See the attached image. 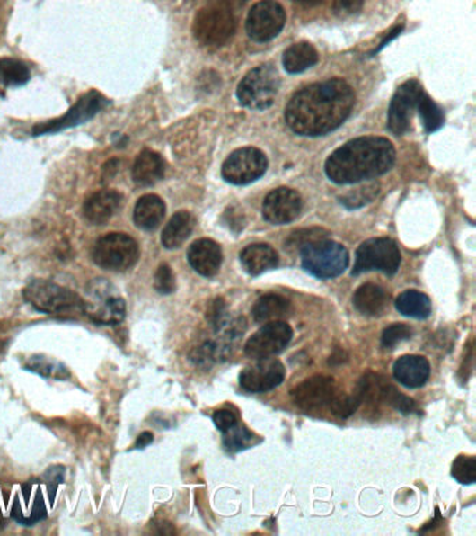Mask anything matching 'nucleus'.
<instances>
[{
	"mask_svg": "<svg viewBox=\"0 0 476 536\" xmlns=\"http://www.w3.org/2000/svg\"><path fill=\"white\" fill-rule=\"evenodd\" d=\"M354 105V90L341 78L314 83L289 101L286 125L299 136L319 138L339 129L351 115Z\"/></svg>",
	"mask_w": 476,
	"mask_h": 536,
	"instance_id": "f257e3e1",
	"label": "nucleus"
},
{
	"mask_svg": "<svg viewBox=\"0 0 476 536\" xmlns=\"http://www.w3.org/2000/svg\"><path fill=\"white\" fill-rule=\"evenodd\" d=\"M394 163L395 150L392 141L367 136L337 148L327 158L326 174L334 183H357L384 175Z\"/></svg>",
	"mask_w": 476,
	"mask_h": 536,
	"instance_id": "f03ea898",
	"label": "nucleus"
},
{
	"mask_svg": "<svg viewBox=\"0 0 476 536\" xmlns=\"http://www.w3.org/2000/svg\"><path fill=\"white\" fill-rule=\"evenodd\" d=\"M22 298L38 312L60 317L84 316V299L62 285L34 280L22 290Z\"/></svg>",
	"mask_w": 476,
	"mask_h": 536,
	"instance_id": "7ed1b4c3",
	"label": "nucleus"
},
{
	"mask_svg": "<svg viewBox=\"0 0 476 536\" xmlns=\"http://www.w3.org/2000/svg\"><path fill=\"white\" fill-rule=\"evenodd\" d=\"M193 35L203 47L220 48L234 37L236 16L226 0H214L198 10L193 22Z\"/></svg>",
	"mask_w": 476,
	"mask_h": 536,
	"instance_id": "20e7f679",
	"label": "nucleus"
},
{
	"mask_svg": "<svg viewBox=\"0 0 476 536\" xmlns=\"http://www.w3.org/2000/svg\"><path fill=\"white\" fill-rule=\"evenodd\" d=\"M302 267L320 280L339 277L348 268L349 253L332 240L319 239L301 247Z\"/></svg>",
	"mask_w": 476,
	"mask_h": 536,
	"instance_id": "39448f33",
	"label": "nucleus"
},
{
	"mask_svg": "<svg viewBox=\"0 0 476 536\" xmlns=\"http://www.w3.org/2000/svg\"><path fill=\"white\" fill-rule=\"evenodd\" d=\"M279 85L281 80L276 67L261 65L242 78L236 95L239 103L249 110L264 111L276 101Z\"/></svg>",
	"mask_w": 476,
	"mask_h": 536,
	"instance_id": "423d86ee",
	"label": "nucleus"
},
{
	"mask_svg": "<svg viewBox=\"0 0 476 536\" xmlns=\"http://www.w3.org/2000/svg\"><path fill=\"white\" fill-rule=\"evenodd\" d=\"M140 256L137 242L128 234L112 232L100 237L93 249L95 264L108 272H126L137 263Z\"/></svg>",
	"mask_w": 476,
	"mask_h": 536,
	"instance_id": "0eeeda50",
	"label": "nucleus"
},
{
	"mask_svg": "<svg viewBox=\"0 0 476 536\" xmlns=\"http://www.w3.org/2000/svg\"><path fill=\"white\" fill-rule=\"evenodd\" d=\"M401 264V253L390 237L369 239L357 247L352 275L367 272H382L394 275Z\"/></svg>",
	"mask_w": 476,
	"mask_h": 536,
	"instance_id": "6e6552de",
	"label": "nucleus"
},
{
	"mask_svg": "<svg viewBox=\"0 0 476 536\" xmlns=\"http://www.w3.org/2000/svg\"><path fill=\"white\" fill-rule=\"evenodd\" d=\"M269 161L263 151L254 147H244L234 151L223 165V178L228 183L249 184L266 174Z\"/></svg>",
	"mask_w": 476,
	"mask_h": 536,
	"instance_id": "1a4fd4ad",
	"label": "nucleus"
},
{
	"mask_svg": "<svg viewBox=\"0 0 476 536\" xmlns=\"http://www.w3.org/2000/svg\"><path fill=\"white\" fill-rule=\"evenodd\" d=\"M286 10L276 0H261L254 4L246 19V31L256 42L271 41L284 29Z\"/></svg>",
	"mask_w": 476,
	"mask_h": 536,
	"instance_id": "9d476101",
	"label": "nucleus"
},
{
	"mask_svg": "<svg viewBox=\"0 0 476 536\" xmlns=\"http://www.w3.org/2000/svg\"><path fill=\"white\" fill-rule=\"evenodd\" d=\"M105 105H108V100L104 95H101L95 90L90 91V93L84 94L65 115L35 126L32 129V134L42 136V134L57 133V131L65 130V129L83 125L90 119L94 118L101 110H104Z\"/></svg>",
	"mask_w": 476,
	"mask_h": 536,
	"instance_id": "9b49d317",
	"label": "nucleus"
},
{
	"mask_svg": "<svg viewBox=\"0 0 476 536\" xmlns=\"http://www.w3.org/2000/svg\"><path fill=\"white\" fill-rule=\"evenodd\" d=\"M294 331L286 321H269L249 338L244 353L251 359L271 358L282 353L291 343Z\"/></svg>",
	"mask_w": 476,
	"mask_h": 536,
	"instance_id": "f8f14e48",
	"label": "nucleus"
},
{
	"mask_svg": "<svg viewBox=\"0 0 476 536\" xmlns=\"http://www.w3.org/2000/svg\"><path fill=\"white\" fill-rule=\"evenodd\" d=\"M84 316L98 326L120 325L126 317V302L113 295L112 290L101 282L92 288V298L84 299Z\"/></svg>",
	"mask_w": 476,
	"mask_h": 536,
	"instance_id": "ddd939ff",
	"label": "nucleus"
},
{
	"mask_svg": "<svg viewBox=\"0 0 476 536\" xmlns=\"http://www.w3.org/2000/svg\"><path fill=\"white\" fill-rule=\"evenodd\" d=\"M10 514L16 523L25 527H31L47 518V500L38 482L30 480L17 492L10 507Z\"/></svg>",
	"mask_w": 476,
	"mask_h": 536,
	"instance_id": "4468645a",
	"label": "nucleus"
},
{
	"mask_svg": "<svg viewBox=\"0 0 476 536\" xmlns=\"http://www.w3.org/2000/svg\"><path fill=\"white\" fill-rule=\"evenodd\" d=\"M286 379V368L278 359H259L256 365L242 371L239 383L249 393H267L278 387Z\"/></svg>",
	"mask_w": 476,
	"mask_h": 536,
	"instance_id": "2eb2a0df",
	"label": "nucleus"
},
{
	"mask_svg": "<svg viewBox=\"0 0 476 536\" xmlns=\"http://www.w3.org/2000/svg\"><path fill=\"white\" fill-rule=\"evenodd\" d=\"M422 87L417 80H410L395 91L389 110V129L397 136L410 130L412 112L418 105Z\"/></svg>",
	"mask_w": 476,
	"mask_h": 536,
	"instance_id": "dca6fc26",
	"label": "nucleus"
},
{
	"mask_svg": "<svg viewBox=\"0 0 476 536\" xmlns=\"http://www.w3.org/2000/svg\"><path fill=\"white\" fill-rule=\"evenodd\" d=\"M301 211V194L288 187H278L267 194L263 201V217L269 224H289L298 219Z\"/></svg>",
	"mask_w": 476,
	"mask_h": 536,
	"instance_id": "f3484780",
	"label": "nucleus"
},
{
	"mask_svg": "<svg viewBox=\"0 0 476 536\" xmlns=\"http://www.w3.org/2000/svg\"><path fill=\"white\" fill-rule=\"evenodd\" d=\"M336 381L329 376H313L292 389L291 397L299 408L319 409L336 397Z\"/></svg>",
	"mask_w": 476,
	"mask_h": 536,
	"instance_id": "a211bd4d",
	"label": "nucleus"
},
{
	"mask_svg": "<svg viewBox=\"0 0 476 536\" xmlns=\"http://www.w3.org/2000/svg\"><path fill=\"white\" fill-rule=\"evenodd\" d=\"M189 264L203 277H214L223 264V250L211 239H198L188 250Z\"/></svg>",
	"mask_w": 476,
	"mask_h": 536,
	"instance_id": "6ab92c4d",
	"label": "nucleus"
},
{
	"mask_svg": "<svg viewBox=\"0 0 476 536\" xmlns=\"http://www.w3.org/2000/svg\"><path fill=\"white\" fill-rule=\"evenodd\" d=\"M395 380L407 389H419L430 376V363L427 358L405 355L398 359L392 368Z\"/></svg>",
	"mask_w": 476,
	"mask_h": 536,
	"instance_id": "aec40b11",
	"label": "nucleus"
},
{
	"mask_svg": "<svg viewBox=\"0 0 476 536\" xmlns=\"http://www.w3.org/2000/svg\"><path fill=\"white\" fill-rule=\"evenodd\" d=\"M122 204V194L115 191H100L88 197L83 207V214L88 222L104 225L110 221Z\"/></svg>",
	"mask_w": 476,
	"mask_h": 536,
	"instance_id": "412c9836",
	"label": "nucleus"
},
{
	"mask_svg": "<svg viewBox=\"0 0 476 536\" xmlns=\"http://www.w3.org/2000/svg\"><path fill=\"white\" fill-rule=\"evenodd\" d=\"M241 263L244 272L257 277L278 265V255L269 245H249L241 252Z\"/></svg>",
	"mask_w": 476,
	"mask_h": 536,
	"instance_id": "4be33fe9",
	"label": "nucleus"
},
{
	"mask_svg": "<svg viewBox=\"0 0 476 536\" xmlns=\"http://www.w3.org/2000/svg\"><path fill=\"white\" fill-rule=\"evenodd\" d=\"M166 207L161 197L145 194L136 203L133 221L143 231H154L165 219Z\"/></svg>",
	"mask_w": 476,
	"mask_h": 536,
	"instance_id": "5701e85b",
	"label": "nucleus"
},
{
	"mask_svg": "<svg viewBox=\"0 0 476 536\" xmlns=\"http://www.w3.org/2000/svg\"><path fill=\"white\" fill-rule=\"evenodd\" d=\"M165 174V163L160 154L145 150L138 154L132 169V178L138 186H153L160 182Z\"/></svg>",
	"mask_w": 476,
	"mask_h": 536,
	"instance_id": "b1692460",
	"label": "nucleus"
},
{
	"mask_svg": "<svg viewBox=\"0 0 476 536\" xmlns=\"http://www.w3.org/2000/svg\"><path fill=\"white\" fill-rule=\"evenodd\" d=\"M193 228H195V219L191 217L190 212H176L175 216L163 228V237H161L163 246L166 249H178L182 246L185 240L190 237Z\"/></svg>",
	"mask_w": 476,
	"mask_h": 536,
	"instance_id": "393cba45",
	"label": "nucleus"
},
{
	"mask_svg": "<svg viewBox=\"0 0 476 536\" xmlns=\"http://www.w3.org/2000/svg\"><path fill=\"white\" fill-rule=\"evenodd\" d=\"M387 305V293L376 284H364L354 295V306L364 316H379Z\"/></svg>",
	"mask_w": 476,
	"mask_h": 536,
	"instance_id": "a878e982",
	"label": "nucleus"
},
{
	"mask_svg": "<svg viewBox=\"0 0 476 536\" xmlns=\"http://www.w3.org/2000/svg\"><path fill=\"white\" fill-rule=\"evenodd\" d=\"M292 310L291 302L279 295H264L260 299L257 300L256 305L251 309V316H253L256 323H269V321H276L278 318L286 317Z\"/></svg>",
	"mask_w": 476,
	"mask_h": 536,
	"instance_id": "bb28decb",
	"label": "nucleus"
},
{
	"mask_svg": "<svg viewBox=\"0 0 476 536\" xmlns=\"http://www.w3.org/2000/svg\"><path fill=\"white\" fill-rule=\"evenodd\" d=\"M319 62V53L314 49L313 45L307 42H299L292 45L284 53V67L291 75H298L304 70L311 69Z\"/></svg>",
	"mask_w": 476,
	"mask_h": 536,
	"instance_id": "cd10ccee",
	"label": "nucleus"
},
{
	"mask_svg": "<svg viewBox=\"0 0 476 536\" xmlns=\"http://www.w3.org/2000/svg\"><path fill=\"white\" fill-rule=\"evenodd\" d=\"M395 309L407 317L425 320L432 315L430 298L419 290H410L402 292L395 300Z\"/></svg>",
	"mask_w": 476,
	"mask_h": 536,
	"instance_id": "c85d7f7f",
	"label": "nucleus"
},
{
	"mask_svg": "<svg viewBox=\"0 0 476 536\" xmlns=\"http://www.w3.org/2000/svg\"><path fill=\"white\" fill-rule=\"evenodd\" d=\"M31 77L29 67L24 63L12 58L0 59V85L7 87H19Z\"/></svg>",
	"mask_w": 476,
	"mask_h": 536,
	"instance_id": "c756f323",
	"label": "nucleus"
},
{
	"mask_svg": "<svg viewBox=\"0 0 476 536\" xmlns=\"http://www.w3.org/2000/svg\"><path fill=\"white\" fill-rule=\"evenodd\" d=\"M25 368H27V371H35V373L41 374V376L48 379L66 380L70 378V371H67L66 366L60 363V362L54 361V359L48 358V356H31L25 363Z\"/></svg>",
	"mask_w": 476,
	"mask_h": 536,
	"instance_id": "7c9ffc66",
	"label": "nucleus"
},
{
	"mask_svg": "<svg viewBox=\"0 0 476 536\" xmlns=\"http://www.w3.org/2000/svg\"><path fill=\"white\" fill-rule=\"evenodd\" d=\"M417 108L418 111H419L423 126H425V130H427L428 133L437 131L443 125H445V115H443V111L440 110L439 106L433 103V100H430L429 95L423 90L422 93L419 94V98H418Z\"/></svg>",
	"mask_w": 476,
	"mask_h": 536,
	"instance_id": "2f4dec72",
	"label": "nucleus"
},
{
	"mask_svg": "<svg viewBox=\"0 0 476 536\" xmlns=\"http://www.w3.org/2000/svg\"><path fill=\"white\" fill-rule=\"evenodd\" d=\"M226 346L223 344L204 343L203 345L196 346L195 350L190 353V361L198 368L208 369L213 366L214 362L224 358L226 355Z\"/></svg>",
	"mask_w": 476,
	"mask_h": 536,
	"instance_id": "473e14b6",
	"label": "nucleus"
},
{
	"mask_svg": "<svg viewBox=\"0 0 476 536\" xmlns=\"http://www.w3.org/2000/svg\"><path fill=\"white\" fill-rule=\"evenodd\" d=\"M380 192V184L377 182L366 184V186L357 187L355 191L349 192L341 197V203L347 209L354 210L364 207L365 204L372 203L376 199Z\"/></svg>",
	"mask_w": 476,
	"mask_h": 536,
	"instance_id": "72a5a7b5",
	"label": "nucleus"
},
{
	"mask_svg": "<svg viewBox=\"0 0 476 536\" xmlns=\"http://www.w3.org/2000/svg\"><path fill=\"white\" fill-rule=\"evenodd\" d=\"M254 434L243 424H234L231 429L224 432V446L228 451L236 452L248 449L253 443Z\"/></svg>",
	"mask_w": 476,
	"mask_h": 536,
	"instance_id": "f704fd0d",
	"label": "nucleus"
},
{
	"mask_svg": "<svg viewBox=\"0 0 476 536\" xmlns=\"http://www.w3.org/2000/svg\"><path fill=\"white\" fill-rule=\"evenodd\" d=\"M382 401L389 404L390 406L397 409V411L402 412V414H410V412H414L415 408H417L414 399L400 393L394 386H392V384L387 383L385 380L383 381L382 386Z\"/></svg>",
	"mask_w": 476,
	"mask_h": 536,
	"instance_id": "c9c22d12",
	"label": "nucleus"
},
{
	"mask_svg": "<svg viewBox=\"0 0 476 536\" xmlns=\"http://www.w3.org/2000/svg\"><path fill=\"white\" fill-rule=\"evenodd\" d=\"M452 475L463 485H472L476 482V459L472 455H458L453 462Z\"/></svg>",
	"mask_w": 476,
	"mask_h": 536,
	"instance_id": "e433bc0d",
	"label": "nucleus"
},
{
	"mask_svg": "<svg viewBox=\"0 0 476 536\" xmlns=\"http://www.w3.org/2000/svg\"><path fill=\"white\" fill-rule=\"evenodd\" d=\"M360 404H362V398H360L359 393L352 394V396H336L330 401V409L332 414L339 418H349L352 414L357 411Z\"/></svg>",
	"mask_w": 476,
	"mask_h": 536,
	"instance_id": "4c0bfd02",
	"label": "nucleus"
},
{
	"mask_svg": "<svg viewBox=\"0 0 476 536\" xmlns=\"http://www.w3.org/2000/svg\"><path fill=\"white\" fill-rule=\"evenodd\" d=\"M410 337H412V328L410 326L397 323L383 331L382 345L384 348H394L397 344L410 340Z\"/></svg>",
	"mask_w": 476,
	"mask_h": 536,
	"instance_id": "58836bf2",
	"label": "nucleus"
},
{
	"mask_svg": "<svg viewBox=\"0 0 476 536\" xmlns=\"http://www.w3.org/2000/svg\"><path fill=\"white\" fill-rule=\"evenodd\" d=\"M154 288L160 292L161 295H170L175 290L176 281L173 275L172 268L168 264H161L155 272L154 278Z\"/></svg>",
	"mask_w": 476,
	"mask_h": 536,
	"instance_id": "ea45409f",
	"label": "nucleus"
},
{
	"mask_svg": "<svg viewBox=\"0 0 476 536\" xmlns=\"http://www.w3.org/2000/svg\"><path fill=\"white\" fill-rule=\"evenodd\" d=\"M326 237L327 232L323 231V229L312 228V229H304V231H298L292 234L291 237L286 240V245H288L289 247L299 246V249H301L304 245L311 244V242H314V240L323 239V237Z\"/></svg>",
	"mask_w": 476,
	"mask_h": 536,
	"instance_id": "a19ab883",
	"label": "nucleus"
},
{
	"mask_svg": "<svg viewBox=\"0 0 476 536\" xmlns=\"http://www.w3.org/2000/svg\"><path fill=\"white\" fill-rule=\"evenodd\" d=\"M206 318H207L208 323H210L216 330H218V328L228 320V318H226V306L223 298H216V299H214L213 302L210 303Z\"/></svg>",
	"mask_w": 476,
	"mask_h": 536,
	"instance_id": "79ce46f5",
	"label": "nucleus"
},
{
	"mask_svg": "<svg viewBox=\"0 0 476 536\" xmlns=\"http://www.w3.org/2000/svg\"><path fill=\"white\" fill-rule=\"evenodd\" d=\"M365 0H334L332 10L337 16L348 17L357 14L364 6Z\"/></svg>",
	"mask_w": 476,
	"mask_h": 536,
	"instance_id": "37998d69",
	"label": "nucleus"
},
{
	"mask_svg": "<svg viewBox=\"0 0 476 536\" xmlns=\"http://www.w3.org/2000/svg\"><path fill=\"white\" fill-rule=\"evenodd\" d=\"M214 424H216V429L218 431L226 432L228 429L234 426V424H238V418H236V415L234 414L233 411H229V409H220V411H216L213 416Z\"/></svg>",
	"mask_w": 476,
	"mask_h": 536,
	"instance_id": "c03bdc74",
	"label": "nucleus"
},
{
	"mask_svg": "<svg viewBox=\"0 0 476 536\" xmlns=\"http://www.w3.org/2000/svg\"><path fill=\"white\" fill-rule=\"evenodd\" d=\"M225 216L229 217L228 222L231 229H235L236 225H238V229L241 231L243 228V214H241V211L235 212L234 209H231V212L226 211Z\"/></svg>",
	"mask_w": 476,
	"mask_h": 536,
	"instance_id": "a18cd8bd",
	"label": "nucleus"
},
{
	"mask_svg": "<svg viewBox=\"0 0 476 536\" xmlns=\"http://www.w3.org/2000/svg\"><path fill=\"white\" fill-rule=\"evenodd\" d=\"M153 527H155L154 532L161 533V535H171V533L176 532L172 525L170 523H166V521H158L157 525H153Z\"/></svg>",
	"mask_w": 476,
	"mask_h": 536,
	"instance_id": "49530a36",
	"label": "nucleus"
},
{
	"mask_svg": "<svg viewBox=\"0 0 476 536\" xmlns=\"http://www.w3.org/2000/svg\"><path fill=\"white\" fill-rule=\"evenodd\" d=\"M154 436L153 433L150 432H145V433H141L138 436V439L136 440V449H145L147 447L148 444L153 443Z\"/></svg>",
	"mask_w": 476,
	"mask_h": 536,
	"instance_id": "de8ad7c7",
	"label": "nucleus"
},
{
	"mask_svg": "<svg viewBox=\"0 0 476 536\" xmlns=\"http://www.w3.org/2000/svg\"><path fill=\"white\" fill-rule=\"evenodd\" d=\"M465 361H470V363H472L473 362V348H472V343L470 344V345H468V355L465 356ZM467 371V373H465V379H468V376H470L471 371H472V365H465L463 366V369H461V371Z\"/></svg>",
	"mask_w": 476,
	"mask_h": 536,
	"instance_id": "09e8293b",
	"label": "nucleus"
},
{
	"mask_svg": "<svg viewBox=\"0 0 476 536\" xmlns=\"http://www.w3.org/2000/svg\"><path fill=\"white\" fill-rule=\"evenodd\" d=\"M344 361H347V355H345L344 351L337 350L334 355H331V358H330L329 363L330 365H337V363H342Z\"/></svg>",
	"mask_w": 476,
	"mask_h": 536,
	"instance_id": "8fccbe9b",
	"label": "nucleus"
},
{
	"mask_svg": "<svg viewBox=\"0 0 476 536\" xmlns=\"http://www.w3.org/2000/svg\"><path fill=\"white\" fill-rule=\"evenodd\" d=\"M298 4H304V6H317L322 4L323 0H296Z\"/></svg>",
	"mask_w": 476,
	"mask_h": 536,
	"instance_id": "3c124183",
	"label": "nucleus"
},
{
	"mask_svg": "<svg viewBox=\"0 0 476 536\" xmlns=\"http://www.w3.org/2000/svg\"><path fill=\"white\" fill-rule=\"evenodd\" d=\"M4 513H2V510H0V531L4 530Z\"/></svg>",
	"mask_w": 476,
	"mask_h": 536,
	"instance_id": "603ef678",
	"label": "nucleus"
}]
</instances>
